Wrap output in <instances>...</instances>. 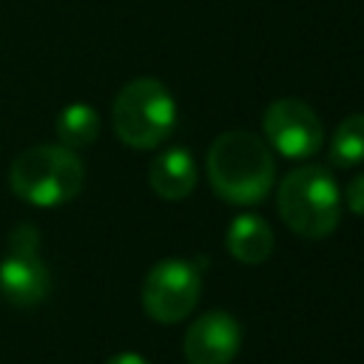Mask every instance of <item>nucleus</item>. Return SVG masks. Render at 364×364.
I'll return each instance as SVG.
<instances>
[{
	"label": "nucleus",
	"mask_w": 364,
	"mask_h": 364,
	"mask_svg": "<svg viewBox=\"0 0 364 364\" xmlns=\"http://www.w3.org/2000/svg\"><path fill=\"white\" fill-rule=\"evenodd\" d=\"M208 179L219 199L233 205H259L267 199L276 162L270 148L250 131H225L208 148Z\"/></svg>",
	"instance_id": "obj_1"
},
{
	"label": "nucleus",
	"mask_w": 364,
	"mask_h": 364,
	"mask_svg": "<svg viewBox=\"0 0 364 364\" xmlns=\"http://www.w3.org/2000/svg\"><path fill=\"white\" fill-rule=\"evenodd\" d=\"M85 182L80 156L65 145H31L9 168L11 193L37 208L71 202Z\"/></svg>",
	"instance_id": "obj_2"
},
{
	"label": "nucleus",
	"mask_w": 364,
	"mask_h": 364,
	"mask_svg": "<svg viewBox=\"0 0 364 364\" xmlns=\"http://www.w3.org/2000/svg\"><path fill=\"white\" fill-rule=\"evenodd\" d=\"M276 205L282 222L304 239H324L338 228L341 193L327 168L304 165L290 171L279 185Z\"/></svg>",
	"instance_id": "obj_3"
},
{
	"label": "nucleus",
	"mask_w": 364,
	"mask_h": 364,
	"mask_svg": "<svg viewBox=\"0 0 364 364\" xmlns=\"http://www.w3.org/2000/svg\"><path fill=\"white\" fill-rule=\"evenodd\" d=\"M111 122L117 136L136 151L162 145L176 125V102L154 77H136L114 100Z\"/></svg>",
	"instance_id": "obj_4"
},
{
	"label": "nucleus",
	"mask_w": 364,
	"mask_h": 364,
	"mask_svg": "<svg viewBox=\"0 0 364 364\" xmlns=\"http://www.w3.org/2000/svg\"><path fill=\"white\" fill-rule=\"evenodd\" d=\"M202 293V273L193 262L171 256L156 262L142 282V307L159 324H176L193 313Z\"/></svg>",
	"instance_id": "obj_5"
},
{
	"label": "nucleus",
	"mask_w": 364,
	"mask_h": 364,
	"mask_svg": "<svg viewBox=\"0 0 364 364\" xmlns=\"http://www.w3.org/2000/svg\"><path fill=\"white\" fill-rule=\"evenodd\" d=\"M51 287L48 267L40 256L34 225H20L9 236V253L0 262V290L17 307H37Z\"/></svg>",
	"instance_id": "obj_6"
},
{
	"label": "nucleus",
	"mask_w": 364,
	"mask_h": 364,
	"mask_svg": "<svg viewBox=\"0 0 364 364\" xmlns=\"http://www.w3.org/2000/svg\"><path fill=\"white\" fill-rule=\"evenodd\" d=\"M262 128L267 142L287 159H307L321 148V119L307 102L296 97L270 102Z\"/></svg>",
	"instance_id": "obj_7"
},
{
	"label": "nucleus",
	"mask_w": 364,
	"mask_h": 364,
	"mask_svg": "<svg viewBox=\"0 0 364 364\" xmlns=\"http://www.w3.org/2000/svg\"><path fill=\"white\" fill-rule=\"evenodd\" d=\"M239 350L242 327L225 310H208L188 327L182 338V353L188 364H230Z\"/></svg>",
	"instance_id": "obj_8"
},
{
	"label": "nucleus",
	"mask_w": 364,
	"mask_h": 364,
	"mask_svg": "<svg viewBox=\"0 0 364 364\" xmlns=\"http://www.w3.org/2000/svg\"><path fill=\"white\" fill-rule=\"evenodd\" d=\"M148 182L159 199H185L196 188V159L182 145L165 148L154 156Z\"/></svg>",
	"instance_id": "obj_9"
},
{
	"label": "nucleus",
	"mask_w": 364,
	"mask_h": 364,
	"mask_svg": "<svg viewBox=\"0 0 364 364\" xmlns=\"http://www.w3.org/2000/svg\"><path fill=\"white\" fill-rule=\"evenodd\" d=\"M225 245L242 264H262L273 253V228L259 213H236L228 225Z\"/></svg>",
	"instance_id": "obj_10"
},
{
	"label": "nucleus",
	"mask_w": 364,
	"mask_h": 364,
	"mask_svg": "<svg viewBox=\"0 0 364 364\" xmlns=\"http://www.w3.org/2000/svg\"><path fill=\"white\" fill-rule=\"evenodd\" d=\"M54 131H57V139L60 145L77 151V148H85L97 139L100 134V114L88 105V102H71L65 105L60 114H57V122H54Z\"/></svg>",
	"instance_id": "obj_11"
},
{
	"label": "nucleus",
	"mask_w": 364,
	"mask_h": 364,
	"mask_svg": "<svg viewBox=\"0 0 364 364\" xmlns=\"http://www.w3.org/2000/svg\"><path fill=\"white\" fill-rule=\"evenodd\" d=\"M330 162L336 168H358L364 162V114H350L338 122L330 142Z\"/></svg>",
	"instance_id": "obj_12"
},
{
	"label": "nucleus",
	"mask_w": 364,
	"mask_h": 364,
	"mask_svg": "<svg viewBox=\"0 0 364 364\" xmlns=\"http://www.w3.org/2000/svg\"><path fill=\"white\" fill-rule=\"evenodd\" d=\"M344 205L355 213V216H364V173L353 176L344 188Z\"/></svg>",
	"instance_id": "obj_13"
},
{
	"label": "nucleus",
	"mask_w": 364,
	"mask_h": 364,
	"mask_svg": "<svg viewBox=\"0 0 364 364\" xmlns=\"http://www.w3.org/2000/svg\"><path fill=\"white\" fill-rule=\"evenodd\" d=\"M105 364H151L148 358H142L139 353H131V350H122V353H117V355H111Z\"/></svg>",
	"instance_id": "obj_14"
}]
</instances>
